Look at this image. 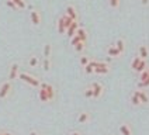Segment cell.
Segmentation results:
<instances>
[{
  "instance_id": "34",
  "label": "cell",
  "mask_w": 149,
  "mask_h": 135,
  "mask_svg": "<svg viewBox=\"0 0 149 135\" xmlns=\"http://www.w3.org/2000/svg\"><path fill=\"white\" fill-rule=\"evenodd\" d=\"M138 87H149V76H148V79H145L143 82L138 83Z\"/></svg>"
},
{
  "instance_id": "3",
  "label": "cell",
  "mask_w": 149,
  "mask_h": 135,
  "mask_svg": "<svg viewBox=\"0 0 149 135\" xmlns=\"http://www.w3.org/2000/svg\"><path fill=\"white\" fill-rule=\"evenodd\" d=\"M40 87H42V89H45L47 90V94H48V99H49V101H52L54 99H55V96H56V92H55V87L52 86V84L49 83H41L40 84Z\"/></svg>"
},
{
  "instance_id": "39",
  "label": "cell",
  "mask_w": 149,
  "mask_h": 135,
  "mask_svg": "<svg viewBox=\"0 0 149 135\" xmlns=\"http://www.w3.org/2000/svg\"><path fill=\"white\" fill-rule=\"evenodd\" d=\"M0 135H3V134H1V131H0Z\"/></svg>"
},
{
  "instance_id": "27",
  "label": "cell",
  "mask_w": 149,
  "mask_h": 135,
  "mask_svg": "<svg viewBox=\"0 0 149 135\" xmlns=\"http://www.w3.org/2000/svg\"><path fill=\"white\" fill-rule=\"evenodd\" d=\"M49 55H51V45L47 44V45L44 47V56H45V58H49Z\"/></svg>"
},
{
  "instance_id": "22",
  "label": "cell",
  "mask_w": 149,
  "mask_h": 135,
  "mask_svg": "<svg viewBox=\"0 0 149 135\" xmlns=\"http://www.w3.org/2000/svg\"><path fill=\"white\" fill-rule=\"evenodd\" d=\"M62 20H63V24H65V28H68L69 25H70L72 23H73V20H72L70 17L68 16V14H63V16H62Z\"/></svg>"
},
{
  "instance_id": "9",
  "label": "cell",
  "mask_w": 149,
  "mask_h": 135,
  "mask_svg": "<svg viewBox=\"0 0 149 135\" xmlns=\"http://www.w3.org/2000/svg\"><path fill=\"white\" fill-rule=\"evenodd\" d=\"M76 35L80 38V41H82V42H86V41H87V31H86V28L79 27V28L76 30Z\"/></svg>"
},
{
  "instance_id": "21",
  "label": "cell",
  "mask_w": 149,
  "mask_h": 135,
  "mask_svg": "<svg viewBox=\"0 0 149 135\" xmlns=\"http://www.w3.org/2000/svg\"><path fill=\"white\" fill-rule=\"evenodd\" d=\"M58 33L59 34H65V33H66V28H65V24H63L62 17L58 20Z\"/></svg>"
},
{
  "instance_id": "23",
  "label": "cell",
  "mask_w": 149,
  "mask_h": 135,
  "mask_svg": "<svg viewBox=\"0 0 149 135\" xmlns=\"http://www.w3.org/2000/svg\"><path fill=\"white\" fill-rule=\"evenodd\" d=\"M148 76H149V69L146 68L145 70H142L141 73H139V82H143L145 79H148Z\"/></svg>"
},
{
  "instance_id": "40",
  "label": "cell",
  "mask_w": 149,
  "mask_h": 135,
  "mask_svg": "<svg viewBox=\"0 0 149 135\" xmlns=\"http://www.w3.org/2000/svg\"><path fill=\"white\" fill-rule=\"evenodd\" d=\"M148 69H149V68H148Z\"/></svg>"
},
{
  "instance_id": "35",
  "label": "cell",
  "mask_w": 149,
  "mask_h": 135,
  "mask_svg": "<svg viewBox=\"0 0 149 135\" xmlns=\"http://www.w3.org/2000/svg\"><path fill=\"white\" fill-rule=\"evenodd\" d=\"M6 4H7L8 7H11L13 8V10H17V6H16V3H14V1H13V0H6Z\"/></svg>"
},
{
  "instance_id": "5",
  "label": "cell",
  "mask_w": 149,
  "mask_h": 135,
  "mask_svg": "<svg viewBox=\"0 0 149 135\" xmlns=\"http://www.w3.org/2000/svg\"><path fill=\"white\" fill-rule=\"evenodd\" d=\"M30 18H31V23H33L35 27H38V25L41 24V14L38 13V10H31Z\"/></svg>"
},
{
  "instance_id": "33",
  "label": "cell",
  "mask_w": 149,
  "mask_h": 135,
  "mask_svg": "<svg viewBox=\"0 0 149 135\" xmlns=\"http://www.w3.org/2000/svg\"><path fill=\"white\" fill-rule=\"evenodd\" d=\"M108 3H110V6L113 8H117L120 6V0H108Z\"/></svg>"
},
{
  "instance_id": "16",
  "label": "cell",
  "mask_w": 149,
  "mask_h": 135,
  "mask_svg": "<svg viewBox=\"0 0 149 135\" xmlns=\"http://www.w3.org/2000/svg\"><path fill=\"white\" fill-rule=\"evenodd\" d=\"M114 47L123 54V52L125 51V41L123 40V38H118V40L116 41V44H114Z\"/></svg>"
},
{
  "instance_id": "25",
  "label": "cell",
  "mask_w": 149,
  "mask_h": 135,
  "mask_svg": "<svg viewBox=\"0 0 149 135\" xmlns=\"http://www.w3.org/2000/svg\"><path fill=\"white\" fill-rule=\"evenodd\" d=\"M28 65H30V66L31 68H35L37 66V65H38V58H37V56H31V58H30V61H28Z\"/></svg>"
},
{
  "instance_id": "20",
  "label": "cell",
  "mask_w": 149,
  "mask_h": 135,
  "mask_svg": "<svg viewBox=\"0 0 149 135\" xmlns=\"http://www.w3.org/2000/svg\"><path fill=\"white\" fill-rule=\"evenodd\" d=\"M73 48H74V51L77 52V54H80V52H83V49L86 48V42H77L76 45H73Z\"/></svg>"
},
{
  "instance_id": "15",
  "label": "cell",
  "mask_w": 149,
  "mask_h": 135,
  "mask_svg": "<svg viewBox=\"0 0 149 135\" xmlns=\"http://www.w3.org/2000/svg\"><path fill=\"white\" fill-rule=\"evenodd\" d=\"M107 54H108V56H111V58H118V56H121V52L117 49L116 47H110L107 49Z\"/></svg>"
},
{
  "instance_id": "29",
  "label": "cell",
  "mask_w": 149,
  "mask_h": 135,
  "mask_svg": "<svg viewBox=\"0 0 149 135\" xmlns=\"http://www.w3.org/2000/svg\"><path fill=\"white\" fill-rule=\"evenodd\" d=\"M13 1L16 3V6L18 8H25V7H27V4H25L24 0H13Z\"/></svg>"
},
{
  "instance_id": "2",
  "label": "cell",
  "mask_w": 149,
  "mask_h": 135,
  "mask_svg": "<svg viewBox=\"0 0 149 135\" xmlns=\"http://www.w3.org/2000/svg\"><path fill=\"white\" fill-rule=\"evenodd\" d=\"M90 87L93 89V99L101 97V94L104 92V86H103V84L99 83V82H94V83H91Z\"/></svg>"
},
{
  "instance_id": "11",
  "label": "cell",
  "mask_w": 149,
  "mask_h": 135,
  "mask_svg": "<svg viewBox=\"0 0 149 135\" xmlns=\"http://www.w3.org/2000/svg\"><path fill=\"white\" fill-rule=\"evenodd\" d=\"M89 121H90V113H87V111L80 113V116L77 117V122H79V124H86V122H89Z\"/></svg>"
},
{
  "instance_id": "12",
  "label": "cell",
  "mask_w": 149,
  "mask_h": 135,
  "mask_svg": "<svg viewBox=\"0 0 149 135\" xmlns=\"http://www.w3.org/2000/svg\"><path fill=\"white\" fill-rule=\"evenodd\" d=\"M65 14H68V16L70 17L73 21H76V20H77V11H76L74 6H72V4L66 7V13H65Z\"/></svg>"
},
{
  "instance_id": "37",
  "label": "cell",
  "mask_w": 149,
  "mask_h": 135,
  "mask_svg": "<svg viewBox=\"0 0 149 135\" xmlns=\"http://www.w3.org/2000/svg\"><path fill=\"white\" fill-rule=\"evenodd\" d=\"M141 3L143 6H146V4H149V0H141Z\"/></svg>"
},
{
  "instance_id": "10",
  "label": "cell",
  "mask_w": 149,
  "mask_h": 135,
  "mask_svg": "<svg viewBox=\"0 0 149 135\" xmlns=\"http://www.w3.org/2000/svg\"><path fill=\"white\" fill-rule=\"evenodd\" d=\"M16 77H18V65H17V63H13V65H11V68H10L8 79H10V80H14Z\"/></svg>"
},
{
  "instance_id": "38",
  "label": "cell",
  "mask_w": 149,
  "mask_h": 135,
  "mask_svg": "<svg viewBox=\"0 0 149 135\" xmlns=\"http://www.w3.org/2000/svg\"><path fill=\"white\" fill-rule=\"evenodd\" d=\"M30 135H40V134H38L37 131H31V132H30Z\"/></svg>"
},
{
  "instance_id": "18",
  "label": "cell",
  "mask_w": 149,
  "mask_h": 135,
  "mask_svg": "<svg viewBox=\"0 0 149 135\" xmlns=\"http://www.w3.org/2000/svg\"><path fill=\"white\" fill-rule=\"evenodd\" d=\"M148 68V63H146V59H141V62H139V65L136 66V69H135V72L136 73H141L142 70H145Z\"/></svg>"
},
{
  "instance_id": "19",
  "label": "cell",
  "mask_w": 149,
  "mask_h": 135,
  "mask_svg": "<svg viewBox=\"0 0 149 135\" xmlns=\"http://www.w3.org/2000/svg\"><path fill=\"white\" fill-rule=\"evenodd\" d=\"M110 72V66H100V68H94V73L97 75H106Z\"/></svg>"
},
{
  "instance_id": "17",
  "label": "cell",
  "mask_w": 149,
  "mask_h": 135,
  "mask_svg": "<svg viewBox=\"0 0 149 135\" xmlns=\"http://www.w3.org/2000/svg\"><path fill=\"white\" fill-rule=\"evenodd\" d=\"M131 104L132 106H135V107H138V106H142L141 104V100H139V97H138V94H136V92L132 93V96H131Z\"/></svg>"
},
{
  "instance_id": "6",
  "label": "cell",
  "mask_w": 149,
  "mask_h": 135,
  "mask_svg": "<svg viewBox=\"0 0 149 135\" xmlns=\"http://www.w3.org/2000/svg\"><path fill=\"white\" fill-rule=\"evenodd\" d=\"M77 28H79V23H77V20H76V21H73V23L66 28V35L69 38H72L74 34H76V30H77Z\"/></svg>"
},
{
  "instance_id": "24",
  "label": "cell",
  "mask_w": 149,
  "mask_h": 135,
  "mask_svg": "<svg viewBox=\"0 0 149 135\" xmlns=\"http://www.w3.org/2000/svg\"><path fill=\"white\" fill-rule=\"evenodd\" d=\"M139 62H141V58H139V56H135V58L132 59V62H131V69H132V70H135V69H136V66L139 65Z\"/></svg>"
},
{
  "instance_id": "1",
  "label": "cell",
  "mask_w": 149,
  "mask_h": 135,
  "mask_svg": "<svg viewBox=\"0 0 149 135\" xmlns=\"http://www.w3.org/2000/svg\"><path fill=\"white\" fill-rule=\"evenodd\" d=\"M18 77L23 80V82H25V83L31 84V86H34V87H40V84H41V82H40V79H37L35 76L30 75V73H18Z\"/></svg>"
},
{
  "instance_id": "13",
  "label": "cell",
  "mask_w": 149,
  "mask_h": 135,
  "mask_svg": "<svg viewBox=\"0 0 149 135\" xmlns=\"http://www.w3.org/2000/svg\"><path fill=\"white\" fill-rule=\"evenodd\" d=\"M138 56L141 59H148L149 56V49L146 45H141L139 47V51H138Z\"/></svg>"
},
{
  "instance_id": "4",
  "label": "cell",
  "mask_w": 149,
  "mask_h": 135,
  "mask_svg": "<svg viewBox=\"0 0 149 135\" xmlns=\"http://www.w3.org/2000/svg\"><path fill=\"white\" fill-rule=\"evenodd\" d=\"M11 90V83L10 82H4L0 86V99H6L8 96V93Z\"/></svg>"
},
{
  "instance_id": "30",
  "label": "cell",
  "mask_w": 149,
  "mask_h": 135,
  "mask_svg": "<svg viewBox=\"0 0 149 135\" xmlns=\"http://www.w3.org/2000/svg\"><path fill=\"white\" fill-rule=\"evenodd\" d=\"M89 62H90V58H89V56H86V55H84V56H82V58H80V65H82L83 68L86 66V65H87Z\"/></svg>"
},
{
  "instance_id": "7",
  "label": "cell",
  "mask_w": 149,
  "mask_h": 135,
  "mask_svg": "<svg viewBox=\"0 0 149 135\" xmlns=\"http://www.w3.org/2000/svg\"><path fill=\"white\" fill-rule=\"evenodd\" d=\"M120 134L121 135H132V128L128 122H123L120 125Z\"/></svg>"
},
{
  "instance_id": "8",
  "label": "cell",
  "mask_w": 149,
  "mask_h": 135,
  "mask_svg": "<svg viewBox=\"0 0 149 135\" xmlns=\"http://www.w3.org/2000/svg\"><path fill=\"white\" fill-rule=\"evenodd\" d=\"M135 92H136L139 100H141V104H149V96L145 90H135Z\"/></svg>"
},
{
  "instance_id": "28",
  "label": "cell",
  "mask_w": 149,
  "mask_h": 135,
  "mask_svg": "<svg viewBox=\"0 0 149 135\" xmlns=\"http://www.w3.org/2000/svg\"><path fill=\"white\" fill-rule=\"evenodd\" d=\"M84 73H87V75H91V73H94V68L91 66L90 63H87V65L84 66Z\"/></svg>"
},
{
  "instance_id": "26",
  "label": "cell",
  "mask_w": 149,
  "mask_h": 135,
  "mask_svg": "<svg viewBox=\"0 0 149 135\" xmlns=\"http://www.w3.org/2000/svg\"><path fill=\"white\" fill-rule=\"evenodd\" d=\"M42 66H44V70L45 72H48L51 69V61H49V58H45L44 59V63H42Z\"/></svg>"
},
{
  "instance_id": "32",
  "label": "cell",
  "mask_w": 149,
  "mask_h": 135,
  "mask_svg": "<svg viewBox=\"0 0 149 135\" xmlns=\"http://www.w3.org/2000/svg\"><path fill=\"white\" fill-rule=\"evenodd\" d=\"M77 42H80V38H79V37H77V35L74 34L73 37L70 38V45H76Z\"/></svg>"
},
{
  "instance_id": "31",
  "label": "cell",
  "mask_w": 149,
  "mask_h": 135,
  "mask_svg": "<svg viewBox=\"0 0 149 135\" xmlns=\"http://www.w3.org/2000/svg\"><path fill=\"white\" fill-rule=\"evenodd\" d=\"M84 96H86L87 99H91V97H93V89H91V87H87V89L84 90Z\"/></svg>"
},
{
  "instance_id": "14",
  "label": "cell",
  "mask_w": 149,
  "mask_h": 135,
  "mask_svg": "<svg viewBox=\"0 0 149 135\" xmlns=\"http://www.w3.org/2000/svg\"><path fill=\"white\" fill-rule=\"evenodd\" d=\"M38 99H40V101H42V103H49V99H48V94H47V90H45V89L40 87V90H38Z\"/></svg>"
},
{
  "instance_id": "36",
  "label": "cell",
  "mask_w": 149,
  "mask_h": 135,
  "mask_svg": "<svg viewBox=\"0 0 149 135\" xmlns=\"http://www.w3.org/2000/svg\"><path fill=\"white\" fill-rule=\"evenodd\" d=\"M69 135H82V134H80L79 131H72V132H70Z\"/></svg>"
}]
</instances>
